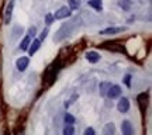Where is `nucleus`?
I'll return each instance as SVG.
<instances>
[{"label":"nucleus","instance_id":"nucleus-1","mask_svg":"<svg viewBox=\"0 0 152 135\" xmlns=\"http://www.w3.org/2000/svg\"><path fill=\"white\" fill-rule=\"evenodd\" d=\"M62 66H64L62 59H61V58H56V61H54V62L45 69V72H44V75H42V82L47 87L52 86L55 83L56 76H58V72L62 69Z\"/></svg>","mask_w":152,"mask_h":135},{"label":"nucleus","instance_id":"nucleus-2","mask_svg":"<svg viewBox=\"0 0 152 135\" xmlns=\"http://www.w3.org/2000/svg\"><path fill=\"white\" fill-rule=\"evenodd\" d=\"M79 21H80L79 18H73L72 21H69V23H66V24H64V26L59 28V31L56 33V35L54 37V41L59 42V41H62V39H64L65 37L71 35V34L73 33V30L77 27V23H79Z\"/></svg>","mask_w":152,"mask_h":135},{"label":"nucleus","instance_id":"nucleus-3","mask_svg":"<svg viewBox=\"0 0 152 135\" xmlns=\"http://www.w3.org/2000/svg\"><path fill=\"white\" fill-rule=\"evenodd\" d=\"M99 47L103 49L114 51V52H123L124 51V45H123V42H120V41H107V42L100 44Z\"/></svg>","mask_w":152,"mask_h":135},{"label":"nucleus","instance_id":"nucleus-4","mask_svg":"<svg viewBox=\"0 0 152 135\" xmlns=\"http://www.w3.org/2000/svg\"><path fill=\"white\" fill-rule=\"evenodd\" d=\"M52 16H54V20H65V18L72 16V9L69 6H62V7H59L58 10L55 11Z\"/></svg>","mask_w":152,"mask_h":135},{"label":"nucleus","instance_id":"nucleus-5","mask_svg":"<svg viewBox=\"0 0 152 135\" xmlns=\"http://www.w3.org/2000/svg\"><path fill=\"white\" fill-rule=\"evenodd\" d=\"M14 3L16 0H9V3L4 9V16H3V21H4L6 26H9L11 21V16H13V9H14Z\"/></svg>","mask_w":152,"mask_h":135},{"label":"nucleus","instance_id":"nucleus-6","mask_svg":"<svg viewBox=\"0 0 152 135\" xmlns=\"http://www.w3.org/2000/svg\"><path fill=\"white\" fill-rule=\"evenodd\" d=\"M148 93H140L138 96H137V103H138V107H140V111L141 113L145 114L147 111V107H148Z\"/></svg>","mask_w":152,"mask_h":135},{"label":"nucleus","instance_id":"nucleus-7","mask_svg":"<svg viewBox=\"0 0 152 135\" xmlns=\"http://www.w3.org/2000/svg\"><path fill=\"white\" fill-rule=\"evenodd\" d=\"M127 27H107L104 30H100L99 34L100 35H115V34H120V33H124Z\"/></svg>","mask_w":152,"mask_h":135},{"label":"nucleus","instance_id":"nucleus-8","mask_svg":"<svg viewBox=\"0 0 152 135\" xmlns=\"http://www.w3.org/2000/svg\"><path fill=\"white\" fill-rule=\"evenodd\" d=\"M121 93H123V90H121V87H120L118 85H111V86H110V89L107 90L106 97H109V99H111V100H114V99H118L120 96H121Z\"/></svg>","mask_w":152,"mask_h":135},{"label":"nucleus","instance_id":"nucleus-9","mask_svg":"<svg viewBox=\"0 0 152 135\" xmlns=\"http://www.w3.org/2000/svg\"><path fill=\"white\" fill-rule=\"evenodd\" d=\"M117 110H118V113L125 114L130 110V100L127 97H121L118 100V103H117Z\"/></svg>","mask_w":152,"mask_h":135},{"label":"nucleus","instance_id":"nucleus-10","mask_svg":"<svg viewBox=\"0 0 152 135\" xmlns=\"http://www.w3.org/2000/svg\"><path fill=\"white\" fill-rule=\"evenodd\" d=\"M28 65H30V59H28L27 56H20V58L16 61V68L20 70V72H24V70L28 68Z\"/></svg>","mask_w":152,"mask_h":135},{"label":"nucleus","instance_id":"nucleus-11","mask_svg":"<svg viewBox=\"0 0 152 135\" xmlns=\"http://www.w3.org/2000/svg\"><path fill=\"white\" fill-rule=\"evenodd\" d=\"M41 48V41L38 39V38H35V39H31V42H30V45H28V55L30 56H33L35 52H37L38 49Z\"/></svg>","mask_w":152,"mask_h":135},{"label":"nucleus","instance_id":"nucleus-12","mask_svg":"<svg viewBox=\"0 0 152 135\" xmlns=\"http://www.w3.org/2000/svg\"><path fill=\"white\" fill-rule=\"evenodd\" d=\"M121 132L124 135H132L134 134V127L131 124L128 120H124L123 123H121Z\"/></svg>","mask_w":152,"mask_h":135},{"label":"nucleus","instance_id":"nucleus-13","mask_svg":"<svg viewBox=\"0 0 152 135\" xmlns=\"http://www.w3.org/2000/svg\"><path fill=\"white\" fill-rule=\"evenodd\" d=\"M85 56H86V59L89 61L90 63H97L99 61H100V58H102L97 51H87Z\"/></svg>","mask_w":152,"mask_h":135},{"label":"nucleus","instance_id":"nucleus-14","mask_svg":"<svg viewBox=\"0 0 152 135\" xmlns=\"http://www.w3.org/2000/svg\"><path fill=\"white\" fill-rule=\"evenodd\" d=\"M87 4L90 6L92 9H94L96 11H102L103 10V0H89Z\"/></svg>","mask_w":152,"mask_h":135},{"label":"nucleus","instance_id":"nucleus-15","mask_svg":"<svg viewBox=\"0 0 152 135\" xmlns=\"http://www.w3.org/2000/svg\"><path fill=\"white\" fill-rule=\"evenodd\" d=\"M110 86H111V83H110V82H102V83H100V86H99V93H100V96L106 97L107 90L110 89Z\"/></svg>","mask_w":152,"mask_h":135},{"label":"nucleus","instance_id":"nucleus-16","mask_svg":"<svg viewBox=\"0 0 152 135\" xmlns=\"http://www.w3.org/2000/svg\"><path fill=\"white\" fill-rule=\"evenodd\" d=\"M31 39H33V38L30 37V35H26V37L21 39V42H20V45H18V48L21 49V51H27L28 45H30V42H31Z\"/></svg>","mask_w":152,"mask_h":135},{"label":"nucleus","instance_id":"nucleus-17","mask_svg":"<svg viewBox=\"0 0 152 135\" xmlns=\"http://www.w3.org/2000/svg\"><path fill=\"white\" fill-rule=\"evenodd\" d=\"M114 132H115V127H114L113 123H107V124L104 125V128H103L104 135H114Z\"/></svg>","mask_w":152,"mask_h":135},{"label":"nucleus","instance_id":"nucleus-18","mask_svg":"<svg viewBox=\"0 0 152 135\" xmlns=\"http://www.w3.org/2000/svg\"><path fill=\"white\" fill-rule=\"evenodd\" d=\"M64 121H65V124H69V125H73L75 124V121H76V118L72 115L71 113H66L65 114V117H64Z\"/></svg>","mask_w":152,"mask_h":135},{"label":"nucleus","instance_id":"nucleus-19","mask_svg":"<svg viewBox=\"0 0 152 135\" xmlns=\"http://www.w3.org/2000/svg\"><path fill=\"white\" fill-rule=\"evenodd\" d=\"M68 4H69V7L72 10H76L80 6V0H68Z\"/></svg>","mask_w":152,"mask_h":135},{"label":"nucleus","instance_id":"nucleus-20","mask_svg":"<svg viewBox=\"0 0 152 135\" xmlns=\"http://www.w3.org/2000/svg\"><path fill=\"white\" fill-rule=\"evenodd\" d=\"M75 134V130H73V125L66 124L65 128H64V135H73Z\"/></svg>","mask_w":152,"mask_h":135},{"label":"nucleus","instance_id":"nucleus-21","mask_svg":"<svg viewBox=\"0 0 152 135\" xmlns=\"http://www.w3.org/2000/svg\"><path fill=\"white\" fill-rule=\"evenodd\" d=\"M55 20H54V16H52V14H45V24H47V26H51V24H52V23H54Z\"/></svg>","mask_w":152,"mask_h":135},{"label":"nucleus","instance_id":"nucleus-22","mask_svg":"<svg viewBox=\"0 0 152 135\" xmlns=\"http://www.w3.org/2000/svg\"><path fill=\"white\" fill-rule=\"evenodd\" d=\"M123 82H124V85L127 87H131V75H125L123 77Z\"/></svg>","mask_w":152,"mask_h":135},{"label":"nucleus","instance_id":"nucleus-23","mask_svg":"<svg viewBox=\"0 0 152 135\" xmlns=\"http://www.w3.org/2000/svg\"><path fill=\"white\" fill-rule=\"evenodd\" d=\"M47 35H48V28H44L42 31H41V34H39V41H44L45 38H47Z\"/></svg>","mask_w":152,"mask_h":135},{"label":"nucleus","instance_id":"nucleus-24","mask_svg":"<svg viewBox=\"0 0 152 135\" xmlns=\"http://www.w3.org/2000/svg\"><path fill=\"white\" fill-rule=\"evenodd\" d=\"M35 34H37V28L34 27V26L28 28V34H27V35H30L31 38H34V37H35Z\"/></svg>","mask_w":152,"mask_h":135},{"label":"nucleus","instance_id":"nucleus-25","mask_svg":"<svg viewBox=\"0 0 152 135\" xmlns=\"http://www.w3.org/2000/svg\"><path fill=\"white\" fill-rule=\"evenodd\" d=\"M83 134H85V135H94V134H96V131L89 127V128H86V130H85V132H83Z\"/></svg>","mask_w":152,"mask_h":135},{"label":"nucleus","instance_id":"nucleus-26","mask_svg":"<svg viewBox=\"0 0 152 135\" xmlns=\"http://www.w3.org/2000/svg\"><path fill=\"white\" fill-rule=\"evenodd\" d=\"M125 1H131V0H125Z\"/></svg>","mask_w":152,"mask_h":135}]
</instances>
